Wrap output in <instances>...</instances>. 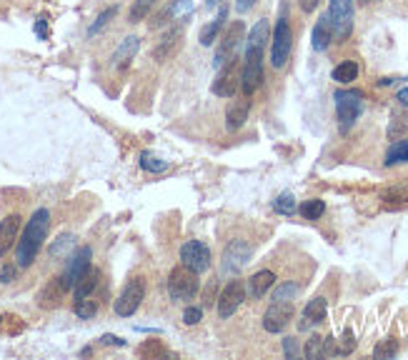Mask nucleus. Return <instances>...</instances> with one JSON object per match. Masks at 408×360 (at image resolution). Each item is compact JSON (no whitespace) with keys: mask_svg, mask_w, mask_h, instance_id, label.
Masks as SVG:
<instances>
[{"mask_svg":"<svg viewBox=\"0 0 408 360\" xmlns=\"http://www.w3.org/2000/svg\"><path fill=\"white\" fill-rule=\"evenodd\" d=\"M293 50V33L291 25H288V18H278L276 30H273V40H270V66L283 68L291 58Z\"/></svg>","mask_w":408,"mask_h":360,"instance_id":"obj_5","label":"nucleus"},{"mask_svg":"<svg viewBox=\"0 0 408 360\" xmlns=\"http://www.w3.org/2000/svg\"><path fill=\"white\" fill-rule=\"evenodd\" d=\"M98 313V303L90 298H78L76 300V316L83 318V320H90V318Z\"/></svg>","mask_w":408,"mask_h":360,"instance_id":"obj_32","label":"nucleus"},{"mask_svg":"<svg viewBox=\"0 0 408 360\" xmlns=\"http://www.w3.org/2000/svg\"><path fill=\"white\" fill-rule=\"evenodd\" d=\"M145 298V280L143 278H133L131 283L123 288V293L116 300V313L121 318H131L133 313L138 311L140 303Z\"/></svg>","mask_w":408,"mask_h":360,"instance_id":"obj_9","label":"nucleus"},{"mask_svg":"<svg viewBox=\"0 0 408 360\" xmlns=\"http://www.w3.org/2000/svg\"><path fill=\"white\" fill-rule=\"evenodd\" d=\"M398 353V343L393 338H386V340H380L378 345L373 348V355L376 358H393V355Z\"/></svg>","mask_w":408,"mask_h":360,"instance_id":"obj_34","label":"nucleus"},{"mask_svg":"<svg viewBox=\"0 0 408 360\" xmlns=\"http://www.w3.org/2000/svg\"><path fill=\"white\" fill-rule=\"evenodd\" d=\"M140 355H145V358H148V355H153V358H166L168 350L160 348L158 340H148V343H145L143 348H140Z\"/></svg>","mask_w":408,"mask_h":360,"instance_id":"obj_40","label":"nucleus"},{"mask_svg":"<svg viewBox=\"0 0 408 360\" xmlns=\"http://www.w3.org/2000/svg\"><path fill=\"white\" fill-rule=\"evenodd\" d=\"M273 283H276V275L270 273V270H258V273L248 280V290H246V293H248L253 300H258L273 288Z\"/></svg>","mask_w":408,"mask_h":360,"instance_id":"obj_22","label":"nucleus"},{"mask_svg":"<svg viewBox=\"0 0 408 360\" xmlns=\"http://www.w3.org/2000/svg\"><path fill=\"white\" fill-rule=\"evenodd\" d=\"M331 40H333L331 18L320 16L318 23L313 25V33H311V45H313V50H325L328 45H331Z\"/></svg>","mask_w":408,"mask_h":360,"instance_id":"obj_21","label":"nucleus"},{"mask_svg":"<svg viewBox=\"0 0 408 360\" xmlns=\"http://www.w3.org/2000/svg\"><path fill=\"white\" fill-rule=\"evenodd\" d=\"M298 213L304 215L306 220H318L320 215L325 213V203L318 200V198H313V200H306V203H301Z\"/></svg>","mask_w":408,"mask_h":360,"instance_id":"obj_29","label":"nucleus"},{"mask_svg":"<svg viewBox=\"0 0 408 360\" xmlns=\"http://www.w3.org/2000/svg\"><path fill=\"white\" fill-rule=\"evenodd\" d=\"M48 228H50V213L45 208H38L30 220L23 228V235L18 240V251H16V260L20 268H30L33 260L38 258L40 248H43L45 238H48Z\"/></svg>","mask_w":408,"mask_h":360,"instance_id":"obj_2","label":"nucleus"},{"mask_svg":"<svg viewBox=\"0 0 408 360\" xmlns=\"http://www.w3.org/2000/svg\"><path fill=\"white\" fill-rule=\"evenodd\" d=\"M100 343H103V345H118V348H123V345H126V340L118 338V335H103V338H100Z\"/></svg>","mask_w":408,"mask_h":360,"instance_id":"obj_46","label":"nucleus"},{"mask_svg":"<svg viewBox=\"0 0 408 360\" xmlns=\"http://www.w3.org/2000/svg\"><path fill=\"white\" fill-rule=\"evenodd\" d=\"M256 3H258V0H236V11L238 13H248Z\"/></svg>","mask_w":408,"mask_h":360,"instance_id":"obj_47","label":"nucleus"},{"mask_svg":"<svg viewBox=\"0 0 408 360\" xmlns=\"http://www.w3.org/2000/svg\"><path fill=\"white\" fill-rule=\"evenodd\" d=\"M408 131V118L406 115H393L391 118V128H388V138L391 140H398V136H403V133Z\"/></svg>","mask_w":408,"mask_h":360,"instance_id":"obj_35","label":"nucleus"},{"mask_svg":"<svg viewBox=\"0 0 408 360\" xmlns=\"http://www.w3.org/2000/svg\"><path fill=\"white\" fill-rule=\"evenodd\" d=\"M361 6H371V3H378V0H359Z\"/></svg>","mask_w":408,"mask_h":360,"instance_id":"obj_51","label":"nucleus"},{"mask_svg":"<svg viewBox=\"0 0 408 360\" xmlns=\"http://www.w3.org/2000/svg\"><path fill=\"white\" fill-rule=\"evenodd\" d=\"M181 43H183V23H178V25H173L171 30L160 38V43L153 48V58L160 60V63L168 60V58H173V53L181 48Z\"/></svg>","mask_w":408,"mask_h":360,"instance_id":"obj_15","label":"nucleus"},{"mask_svg":"<svg viewBox=\"0 0 408 360\" xmlns=\"http://www.w3.org/2000/svg\"><path fill=\"white\" fill-rule=\"evenodd\" d=\"M243 35H246V25H243V20H236V23H233V25L226 30V35H223L221 45H218V50H215V60H213L215 68L226 66L228 60L236 58L238 48H241V43H243Z\"/></svg>","mask_w":408,"mask_h":360,"instance_id":"obj_10","label":"nucleus"},{"mask_svg":"<svg viewBox=\"0 0 408 360\" xmlns=\"http://www.w3.org/2000/svg\"><path fill=\"white\" fill-rule=\"evenodd\" d=\"M20 215H8L3 223H0V258L6 256L13 248V243L18 240V233H20Z\"/></svg>","mask_w":408,"mask_h":360,"instance_id":"obj_18","label":"nucleus"},{"mask_svg":"<svg viewBox=\"0 0 408 360\" xmlns=\"http://www.w3.org/2000/svg\"><path fill=\"white\" fill-rule=\"evenodd\" d=\"M318 8V0H301V11L304 13H313Z\"/></svg>","mask_w":408,"mask_h":360,"instance_id":"obj_48","label":"nucleus"},{"mask_svg":"<svg viewBox=\"0 0 408 360\" xmlns=\"http://www.w3.org/2000/svg\"><path fill=\"white\" fill-rule=\"evenodd\" d=\"M243 300H246V285H243V280H228V285L218 295V316L231 318L241 308Z\"/></svg>","mask_w":408,"mask_h":360,"instance_id":"obj_14","label":"nucleus"},{"mask_svg":"<svg viewBox=\"0 0 408 360\" xmlns=\"http://www.w3.org/2000/svg\"><path fill=\"white\" fill-rule=\"evenodd\" d=\"M100 283V270L98 268H88L80 278H78V283L73 285V293H76V300L78 298H88L90 293H93L95 288H98Z\"/></svg>","mask_w":408,"mask_h":360,"instance_id":"obj_23","label":"nucleus"},{"mask_svg":"<svg viewBox=\"0 0 408 360\" xmlns=\"http://www.w3.org/2000/svg\"><path fill=\"white\" fill-rule=\"evenodd\" d=\"M298 290H301L298 283H283L273 290V300H293L298 295Z\"/></svg>","mask_w":408,"mask_h":360,"instance_id":"obj_37","label":"nucleus"},{"mask_svg":"<svg viewBox=\"0 0 408 360\" xmlns=\"http://www.w3.org/2000/svg\"><path fill=\"white\" fill-rule=\"evenodd\" d=\"M191 11H193V3H191V0H173V3H168V6L150 20V30L166 25V23H171V20H178L183 13H191Z\"/></svg>","mask_w":408,"mask_h":360,"instance_id":"obj_17","label":"nucleus"},{"mask_svg":"<svg viewBox=\"0 0 408 360\" xmlns=\"http://www.w3.org/2000/svg\"><path fill=\"white\" fill-rule=\"evenodd\" d=\"M155 3H158V0H136L133 8H131V13H128V23L145 20V18L150 16V11L155 8Z\"/></svg>","mask_w":408,"mask_h":360,"instance_id":"obj_27","label":"nucleus"},{"mask_svg":"<svg viewBox=\"0 0 408 360\" xmlns=\"http://www.w3.org/2000/svg\"><path fill=\"white\" fill-rule=\"evenodd\" d=\"M283 353H286V358H298V355L304 353V350L298 348V340L296 338H286V340H283Z\"/></svg>","mask_w":408,"mask_h":360,"instance_id":"obj_41","label":"nucleus"},{"mask_svg":"<svg viewBox=\"0 0 408 360\" xmlns=\"http://www.w3.org/2000/svg\"><path fill=\"white\" fill-rule=\"evenodd\" d=\"M408 163V138L406 140H396L386 153V165Z\"/></svg>","mask_w":408,"mask_h":360,"instance_id":"obj_28","label":"nucleus"},{"mask_svg":"<svg viewBox=\"0 0 408 360\" xmlns=\"http://www.w3.org/2000/svg\"><path fill=\"white\" fill-rule=\"evenodd\" d=\"M356 78H359V63L356 60H343L341 66L333 68V80L336 83L346 85V83H353Z\"/></svg>","mask_w":408,"mask_h":360,"instance_id":"obj_26","label":"nucleus"},{"mask_svg":"<svg viewBox=\"0 0 408 360\" xmlns=\"http://www.w3.org/2000/svg\"><path fill=\"white\" fill-rule=\"evenodd\" d=\"M333 355H338V345L336 338L328 335V338H323V358H333Z\"/></svg>","mask_w":408,"mask_h":360,"instance_id":"obj_43","label":"nucleus"},{"mask_svg":"<svg viewBox=\"0 0 408 360\" xmlns=\"http://www.w3.org/2000/svg\"><path fill=\"white\" fill-rule=\"evenodd\" d=\"M304 355L308 360L323 358V338H320V335H311L308 343H306V348H304Z\"/></svg>","mask_w":408,"mask_h":360,"instance_id":"obj_33","label":"nucleus"},{"mask_svg":"<svg viewBox=\"0 0 408 360\" xmlns=\"http://www.w3.org/2000/svg\"><path fill=\"white\" fill-rule=\"evenodd\" d=\"M138 48H140V40L136 38V35H128V38H123V43L118 45V50L113 53V68L123 71V68L131 66V60L136 58Z\"/></svg>","mask_w":408,"mask_h":360,"instance_id":"obj_20","label":"nucleus"},{"mask_svg":"<svg viewBox=\"0 0 408 360\" xmlns=\"http://www.w3.org/2000/svg\"><path fill=\"white\" fill-rule=\"evenodd\" d=\"M13 278H16V265H6L0 273V283H11Z\"/></svg>","mask_w":408,"mask_h":360,"instance_id":"obj_45","label":"nucleus"},{"mask_svg":"<svg viewBox=\"0 0 408 360\" xmlns=\"http://www.w3.org/2000/svg\"><path fill=\"white\" fill-rule=\"evenodd\" d=\"M90 258H93V251H90L88 246L85 248H78L76 253H73L71 258H68V265H66V273L61 275V285L68 290H73V285L78 283V278L85 273L90 268Z\"/></svg>","mask_w":408,"mask_h":360,"instance_id":"obj_12","label":"nucleus"},{"mask_svg":"<svg viewBox=\"0 0 408 360\" xmlns=\"http://www.w3.org/2000/svg\"><path fill=\"white\" fill-rule=\"evenodd\" d=\"M248 113H251L248 95L241 98V100H233V103L228 105V110H226V128H228V131H238V128H243V123L248 120Z\"/></svg>","mask_w":408,"mask_h":360,"instance_id":"obj_19","label":"nucleus"},{"mask_svg":"<svg viewBox=\"0 0 408 360\" xmlns=\"http://www.w3.org/2000/svg\"><path fill=\"white\" fill-rule=\"evenodd\" d=\"M200 318H203L200 308H186V313H183V323L186 325H196V323H200Z\"/></svg>","mask_w":408,"mask_h":360,"instance_id":"obj_42","label":"nucleus"},{"mask_svg":"<svg viewBox=\"0 0 408 360\" xmlns=\"http://www.w3.org/2000/svg\"><path fill=\"white\" fill-rule=\"evenodd\" d=\"M273 210L281 215H293L296 213V198L293 193H281V196L273 200Z\"/></svg>","mask_w":408,"mask_h":360,"instance_id":"obj_31","label":"nucleus"},{"mask_svg":"<svg viewBox=\"0 0 408 360\" xmlns=\"http://www.w3.org/2000/svg\"><path fill=\"white\" fill-rule=\"evenodd\" d=\"M396 100H398V103H401V105H406V108H408V88H403V90H398Z\"/></svg>","mask_w":408,"mask_h":360,"instance_id":"obj_49","label":"nucleus"},{"mask_svg":"<svg viewBox=\"0 0 408 360\" xmlns=\"http://www.w3.org/2000/svg\"><path fill=\"white\" fill-rule=\"evenodd\" d=\"M73 235H61V238L56 240V246H50V258H63V253L68 251V248H73Z\"/></svg>","mask_w":408,"mask_h":360,"instance_id":"obj_38","label":"nucleus"},{"mask_svg":"<svg viewBox=\"0 0 408 360\" xmlns=\"http://www.w3.org/2000/svg\"><path fill=\"white\" fill-rule=\"evenodd\" d=\"M293 300H273L263 316V328L268 333H281L283 328L293 320Z\"/></svg>","mask_w":408,"mask_h":360,"instance_id":"obj_13","label":"nucleus"},{"mask_svg":"<svg viewBox=\"0 0 408 360\" xmlns=\"http://www.w3.org/2000/svg\"><path fill=\"white\" fill-rule=\"evenodd\" d=\"M181 265L191 268L193 273H205L210 268V251L205 243L200 240H188L186 246L181 248Z\"/></svg>","mask_w":408,"mask_h":360,"instance_id":"obj_11","label":"nucleus"},{"mask_svg":"<svg viewBox=\"0 0 408 360\" xmlns=\"http://www.w3.org/2000/svg\"><path fill=\"white\" fill-rule=\"evenodd\" d=\"M226 20H228V8L223 6L221 13L215 16V20L208 23V25L200 30V45H205V48H208V45H213V40L218 38V33H221V28H223V23H226Z\"/></svg>","mask_w":408,"mask_h":360,"instance_id":"obj_24","label":"nucleus"},{"mask_svg":"<svg viewBox=\"0 0 408 360\" xmlns=\"http://www.w3.org/2000/svg\"><path fill=\"white\" fill-rule=\"evenodd\" d=\"M270 25L268 20H258L248 35V45H246V58H243V71H241V88L243 95H253L263 83V50L268 43Z\"/></svg>","mask_w":408,"mask_h":360,"instance_id":"obj_1","label":"nucleus"},{"mask_svg":"<svg viewBox=\"0 0 408 360\" xmlns=\"http://www.w3.org/2000/svg\"><path fill=\"white\" fill-rule=\"evenodd\" d=\"M325 313H328V303H325V298L308 300V306L304 308V316H301V320H298V330H308V328L323 323Z\"/></svg>","mask_w":408,"mask_h":360,"instance_id":"obj_16","label":"nucleus"},{"mask_svg":"<svg viewBox=\"0 0 408 360\" xmlns=\"http://www.w3.org/2000/svg\"><path fill=\"white\" fill-rule=\"evenodd\" d=\"M116 13H118V8L113 6V8H105L103 13H100L98 16V20L93 23V25H90V30H88V35H95V33H100V30H103L105 25H108V23H111V18H116Z\"/></svg>","mask_w":408,"mask_h":360,"instance_id":"obj_36","label":"nucleus"},{"mask_svg":"<svg viewBox=\"0 0 408 360\" xmlns=\"http://www.w3.org/2000/svg\"><path fill=\"white\" fill-rule=\"evenodd\" d=\"M333 100H336L338 128H341V133H348L364 108V93L361 90H338Z\"/></svg>","mask_w":408,"mask_h":360,"instance_id":"obj_3","label":"nucleus"},{"mask_svg":"<svg viewBox=\"0 0 408 360\" xmlns=\"http://www.w3.org/2000/svg\"><path fill=\"white\" fill-rule=\"evenodd\" d=\"M200 290V280L198 273H193L191 268L178 265L171 270L168 275V293H171L173 300H193Z\"/></svg>","mask_w":408,"mask_h":360,"instance_id":"obj_4","label":"nucleus"},{"mask_svg":"<svg viewBox=\"0 0 408 360\" xmlns=\"http://www.w3.org/2000/svg\"><path fill=\"white\" fill-rule=\"evenodd\" d=\"M35 33H38V38H40V40L48 38V20H45V16H40V18H38V23H35Z\"/></svg>","mask_w":408,"mask_h":360,"instance_id":"obj_44","label":"nucleus"},{"mask_svg":"<svg viewBox=\"0 0 408 360\" xmlns=\"http://www.w3.org/2000/svg\"><path fill=\"white\" fill-rule=\"evenodd\" d=\"M221 3H223V0H205V6H208V8H215V6H221Z\"/></svg>","mask_w":408,"mask_h":360,"instance_id":"obj_50","label":"nucleus"},{"mask_svg":"<svg viewBox=\"0 0 408 360\" xmlns=\"http://www.w3.org/2000/svg\"><path fill=\"white\" fill-rule=\"evenodd\" d=\"M251 253H253V248L246 243V240H231L226 246V251H223V275H238L243 270V268L248 265L251 260Z\"/></svg>","mask_w":408,"mask_h":360,"instance_id":"obj_7","label":"nucleus"},{"mask_svg":"<svg viewBox=\"0 0 408 360\" xmlns=\"http://www.w3.org/2000/svg\"><path fill=\"white\" fill-rule=\"evenodd\" d=\"M353 8H356V0H331L328 3V18H331L333 35L338 38H348L353 30Z\"/></svg>","mask_w":408,"mask_h":360,"instance_id":"obj_6","label":"nucleus"},{"mask_svg":"<svg viewBox=\"0 0 408 360\" xmlns=\"http://www.w3.org/2000/svg\"><path fill=\"white\" fill-rule=\"evenodd\" d=\"M140 168L148 170V173H163V170H168V163L155 158L150 150H143V153H140Z\"/></svg>","mask_w":408,"mask_h":360,"instance_id":"obj_30","label":"nucleus"},{"mask_svg":"<svg viewBox=\"0 0 408 360\" xmlns=\"http://www.w3.org/2000/svg\"><path fill=\"white\" fill-rule=\"evenodd\" d=\"M63 295H66V288L61 285V278L50 280L48 288L40 293V306H43V308H56L58 303H61Z\"/></svg>","mask_w":408,"mask_h":360,"instance_id":"obj_25","label":"nucleus"},{"mask_svg":"<svg viewBox=\"0 0 408 360\" xmlns=\"http://www.w3.org/2000/svg\"><path fill=\"white\" fill-rule=\"evenodd\" d=\"M241 71L243 68L238 66V60H228L226 66L218 68V76H215L213 80V93L218 95V98H233L238 90V85H241Z\"/></svg>","mask_w":408,"mask_h":360,"instance_id":"obj_8","label":"nucleus"},{"mask_svg":"<svg viewBox=\"0 0 408 360\" xmlns=\"http://www.w3.org/2000/svg\"><path fill=\"white\" fill-rule=\"evenodd\" d=\"M353 348H356V335H353L351 328H346V330H343L341 345H338V355H351Z\"/></svg>","mask_w":408,"mask_h":360,"instance_id":"obj_39","label":"nucleus"},{"mask_svg":"<svg viewBox=\"0 0 408 360\" xmlns=\"http://www.w3.org/2000/svg\"><path fill=\"white\" fill-rule=\"evenodd\" d=\"M0 323H3V318H0Z\"/></svg>","mask_w":408,"mask_h":360,"instance_id":"obj_52","label":"nucleus"}]
</instances>
